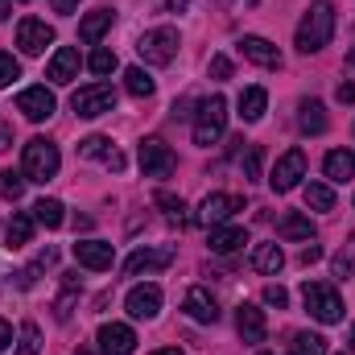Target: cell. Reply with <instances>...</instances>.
I'll return each instance as SVG.
<instances>
[{
  "mask_svg": "<svg viewBox=\"0 0 355 355\" xmlns=\"http://www.w3.org/2000/svg\"><path fill=\"white\" fill-rule=\"evenodd\" d=\"M58 166H62L58 145L46 141V137H33L25 145V153H21V174H25V182H50V178L58 174Z\"/></svg>",
  "mask_w": 355,
  "mask_h": 355,
  "instance_id": "obj_2",
  "label": "cell"
},
{
  "mask_svg": "<svg viewBox=\"0 0 355 355\" xmlns=\"http://www.w3.org/2000/svg\"><path fill=\"white\" fill-rule=\"evenodd\" d=\"M124 306H128V314H132V318L149 322V318H157V314H162V289H157V285H132V289H128V297H124Z\"/></svg>",
  "mask_w": 355,
  "mask_h": 355,
  "instance_id": "obj_12",
  "label": "cell"
},
{
  "mask_svg": "<svg viewBox=\"0 0 355 355\" xmlns=\"http://www.w3.org/2000/svg\"><path fill=\"white\" fill-rule=\"evenodd\" d=\"M302 302H306V310L318 318V322H343V297L331 289V285H322V281H306L302 285Z\"/></svg>",
  "mask_w": 355,
  "mask_h": 355,
  "instance_id": "obj_5",
  "label": "cell"
},
{
  "mask_svg": "<svg viewBox=\"0 0 355 355\" xmlns=\"http://www.w3.org/2000/svg\"><path fill=\"white\" fill-rule=\"evenodd\" d=\"M17 46H21V54L37 58V54H46V46H54V29L46 21H37V17H25L17 25Z\"/></svg>",
  "mask_w": 355,
  "mask_h": 355,
  "instance_id": "obj_9",
  "label": "cell"
},
{
  "mask_svg": "<svg viewBox=\"0 0 355 355\" xmlns=\"http://www.w3.org/2000/svg\"><path fill=\"white\" fill-rule=\"evenodd\" d=\"M174 261V248H137L128 261H124V272L128 277H141V272H157Z\"/></svg>",
  "mask_w": 355,
  "mask_h": 355,
  "instance_id": "obj_17",
  "label": "cell"
},
{
  "mask_svg": "<svg viewBox=\"0 0 355 355\" xmlns=\"http://www.w3.org/2000/svg\"><path fill=\"white\" fill-rule=\"evenodd\" d=\"M335 99H339V103H355V83H339Z\"/></svg>",
  "mask_w": 355,
  "mask_h": 355,
  "instance_id": "obj_44",
  "label": "cell"
},
{
  "mask_svg": "<svg viewBox=\"0 0 355 355\" xmlns=\"http://www.w3.org/2000/svg\"><path fill=\"white\" fill-rule=\"evenodd\" d=\"M236 331H240V339H244V343H265V335H268L265 310H261V306H252V302H244V306L236 310Z\"/></svg>",
  "mask_w": 355,
  "mask_h": 355,
  "instance_id": "obj_14",
  "label": "cell"
},
{
  "mask_svg": "<svg viewBox=\"0 0 355 355\" xmlns=\"http://www.w3.org/2000/svg\"><path fill=\"white\" fill-rule=\"evenodd\" d=\"M277 236L281 240H314V223H310V215H297V211H289L281 223H277Z\"/></svg>",
  "mask_w": 355,
  "mask_h": 355,
  "instance_id": "obj_26",
  "label": "cell"
},
{
  "mask_svg": "<svg viewBox=\"0 0 355 355\" xmlns=\"http://www.w3.org/2000/svg\"><path fill=\"white\" fill-rule=\"evenodd\" d=\"M54 107H58V99H54V91H46V87H25L17 95V112H21L25 120H33V124L50 120Z\"/></svg>",
  "mask_w": 355,
  "mask_h": 355,
  "instance_id": "obj_10",
  "label": "cell"
},
{
  "mask_svg": "<svg viewBox=\"0 0 355 355\" xmlns=\"http://www.w3.org/2000/svg\"><path fill=\"white\" fill-rule=\"evenodd\" d=\"M95 339H99V352L103 355H132L137 352V335L124 322H103Z\"/></svg>",
  "mask_w": 355,
  "mask_h": 355,
  "instance_id": "obj_13",
  "label": "cell"
},
{
  "mask_svg": "<svg viewBox=\"0 0 355 355\" xmlns=\"http://www.w3.org/2000/svg\"><path fill=\"white\" fill-rule=\"evenodd\" d=\"M33 219L42 227H62L67 223V207L58 198H42V202H33Z\"/></svg>",
  "mask_w": 355,
  "mask_h": 355,
  "instance_id": "obj_28",
  "label": "cell"
},
{
  "mask_svg": "<svg viewBox=\"0 0 355 355\" xmlns=\"http://www.w3.org/2000/svg\"><path fill=\"white\" fill-rule=\"evenodd\" d=\"M103 166H107V170H124V157H120V153H116V149H112V153H107V157H103Z\"/></svg>",
  "mask_w": 355,
  "mask_h": 355,
  "instance_id": "obj_47",
  "label": "cell"
},
{
  "mask_svg": "<svg viewBox=\"0 0 355 355\" xmlns=\"http://www.w3.org/2000/svg\"><path fill=\"white\" fill-rule=\"evenodd\" d=\"M190 107H194V99H182V103H174V120H190V116H194Z\"/></svg>",
  "mask_w": 355,
  "mask_h": 355,
  "instance_id": "obj_45",
  "label": "cell"
},
{
  "mask_svg": "<svg viewBox=\"0 0 355 355\" xmlns=\"http://www.w3.org/2000/svg\"><path fill=\"white\" fill-rule=\"evenodd\" d=\"M302 178H306V153H302V149H289V153H281V162L272 166L268 186H272L277 194H285V190H293Z\"/></svg>",
  "mask_w": 355,
  "mask_h": 355,
  "instance_id": "obj_8",
  "label": "cell"
},
{
  "mask_svg": "<svg viewBox=\"0 0 355 355\" xmlns=\"http://www.w3.org/2000/svg\"><path fill=\"white\" fill-rule=\"evenodd\" d=\"M46 79H50V83H71V79H79V50L58 46V50H54V58H50Z\"/></svg>",
  "mask_w": 355,
  "mask_h": 355,
  "instance_id": "obj_19",
  "label": "cell"
},
{
  "mask_svg": "<svg viewBox=\"0 0 355 355\" xmlns=\"http://www.w3.org/2000/svg\"><path fill=\"white\" fill-rule=\"evenodd\" d=\"M25 194V174H17V170H0V198L4 202H17Z\"/></svg>",
  "mask_w": 355,
  "mask_h": 355,
  "instance_id": "obj_33",
  "label": "cell"
},
{
  "mask_svg": "<svg viewBox=\"0 0 355 355\" xmlns=\"http://www.w3.org/2000/svg\"><path fill=\"white\" fill-rule=\"evenodd\" d=\"M75 293H79V272H62V297L54 302V318H58V322L71 318V302H75Z\"/></svg>",
  "mask_w": 355,
  "mask_h": 355,
  "instance_id": "obj_29",
  "label": "cell"
},
{
  "mask_svg": "<svg viewBox=\"0 0 355 355\" xmlns=\"http://www.w3.org/2000/svg\"><path fill=\"white\" fill-rule=\"evenodd\" d=\"M124 87H128V95H137V99H149L157 83L145 75V67H128V71H124Z\"/></svg>",
  "mask_w": 355,
  "mask_h": 355,
  "instance_id": "obj_31",
  "label": "cell"
},
{
  "mask_svg": "<svg viewBox=\"0 0 355 355\" xmlns=\"http://www.w3.org/2000/svg\"><path fill=\"white\" fill-rule=\"evenodd\" d=\"M87 67H91V75H112V71H116L120 62H116V54H112L107 46H99V50H91Z\"/></svg>",
  "mask_w": 355,
  "mask_h": 355,
  "instance_id": "obj_35",
  "label": "cell"
},
{
  "mask_svg": "<svg viewBox=\"0 0 355 355\" xmlns=\"http://www.w3.org/2000/svg\"><path fill=\"white\" fill-rule=\"evenodd\" d=\"M54 4V12H62V17H71L75 8H79V0H50Z\"/></svg>",
  "mask_w": 355,
  "mask_h": 355,
  "instance_id": "obj_46",
  "label": "cell"
},
{
  "mask_svg": "<svg viewBox=\"0 0 355 355\" xmlns=\"http://www.w3.org/2000/svg\"><path fill=\"white\" fill-rule=\"evenodd\" d=\"M153 355H186V352H178V347H157Z\"/></svg>",
  "mask_w": 355,
  "mask_h": 355,
  "instance_id": "obj_52",
  "label": "cell"
},
{
  "mask_svg": "<svg viewBox=\"0 0 355 355\" xmlns=\"http://www.w3.org/2000/svg\"><path fill=\"white\" fill-rule=\"evenodd\" d=\"M297 112H302V116H297L302 132H310V137L327 132V107H322L318 99H302V107H297Z\"/></svg>",
  "mask_w": 355,
  "mask_h": 355,
  "instance_id": "obj_27",
  "label": "cell"
},
{
  "mask_svg": "<svg viewBox=\"0 0 355 355\" xmlns=\"http://www.w3.org/2000/svg\"><path fill=\"white\" fill-rule=\"evenodd\" d=\"M248 244V232L244 227H211V252L227 257V252H240Z\"/></svg>",
  "mask_w": 355,
  "mask_h": 355,
  "instance_id": "obj_24",
  "label": "cell"
},
{
  "mask_svg": "<svg viewBox=\"0 0 355 355\" xmlns=\"http://www.w3.org/2000/svg\"><path fill=\"white\" fill-rule=\"evenodd\" d=\"M335 277H355V236H352V244H347V252H339L335 257Z\"/></svg>",
  "mask_w": 355,
  "mask_h": 355,
  "instance_id": "obj_38",
  "label": "cell"
},
{
  "mask_svg": "<svg viewBox=\"0 0 355 355\" xmlns=\"http://www.w3.org/2000/svg\"><path fill=\"white\" fill-rule=\"evenodd\" d=\"M112 21H116V12H112V8H95V12H87V17L79 21V37H83L87 46L103 42V33L112 29Z\"/></svg>",
  "mask_w": 355,
  "mask_h": 355,
  "instance_id": "obj_20",
  "label": "cell"
},
{
  "mask_svg": "<svg viewBox=\"0 0 355 355\" xmlns=\"http://www.w3.org/2000/svg\"><path fill=\"white\" fill-rule=\"evenodd\" d=\"M248 265L257 268V272H265V277H277L285 268V252H281V244H257L252 257H248Z\"/></svg>",
  "mask_w": 355,
  "mask_h": 355,
  "instance_id": "obj_22",
  "label": "cell"
},
{
  "mask_svg": "<svg viewBox=\"0 0 355 355\" xmlns=\"http://www.w3.org/2000/svg\"><path fill=\"white\" fill-rule=\"evenodd\" d=\"M322 174L331 178V182H352L355 178V153L352 149H335V153H327Z\"/></svg>",
  "mask_w": 355,
  "mask_h": 355,
  "instance_id": "obj_25",
  "label": "cell"
},
{
  "mask_svg": "<svg viewBox=\"0 0 355 355\" xmlns=\"http://www.w3.org/2000/svg\"><path fill=\"white\" fill-rule=\"evenodd\" d=\"M112 153V141L107 137H87V141H79V157H107Z\"/></svg>",
  "mask_w": 355,
  "mask_h": 355,
  "instance_id": "obj_36",
  "label": "cell"
},
{
  "mask_svg": "<svg viewBox=\"0 0 355 355\" xmlns=\"http://www.w3.org/2000/svg\"><path fill=\"white\" fill-rule=\"evenodd\" d=\"M12 79H21V67H17L12 54H0V87H8Z\"/></svg>",
  "mask_w": 355,
  "mask_h": 355,
  "instance_id": "obj_40",
  "label": "cell"
},
{
  "mask_svg": "<svg viewBox=\"0 0 355 355\" xmlns=\"http://www.w3.org/2000/svg\"><path fill=\"white\" fill-rule=\"evenodd\" d=\"M178 46H182L178 29L162 25V29H149V33H141V42H137V54H141L149 67H170V62L178 58Z\"/></svg>",
  "mask_w": 355,
  "mask_h": 355,
  "instance_id": "obj_4",
  "label": "cell"
},
{
  "mask_svg": "<svg viewBox=\"0 0 355 355\" xmlns=\"http://www.w3.org/2000/svg\"><path fill=\"white\" fill-rule=\"evenodd\" d=\"M265 302L277 306V310H285V306H289V293H285L281 285H265Z\"/></svg>",
  "mask_w": 355,
  "mask_h": 355,
  "instance_id": "obj_42",
  "label": "cell"
},
{
  "mask_svg": "<svg viewBox=\"0 0 355 355\" xmlns=\"http://www.w3.org/2000/svg\"><path fill=\"white\" fill-rule=\"evenodd\" d=\"M347 62H352V67H355V50H352V54H347Z\"/></svg>",
  "mask_w": 355,
  "mask_h": 355,
  "instance_id": "obj_54",
  "label": "cell"
},
{
  "mask_svg": "<svg viewBox=\"0 0 355 355\" xmlns=\"http://www.w3.org/2000/svg\"><path fill=\"white\" fill-rule=\"evenodd\" d=\"M261 355H272V352H261Z\"/></svg>",
  "mask_w": 355,
  "mask_h": 355,
  "instance_id": "obj_55",
  "label": "cell"
},
{
  "mask_svg": "<svg viewBox=\"0 0 355 355\" xmlns=\"http://www.w3.org/2000/svg\"><path fill=\"white\" fill-rule=\"evenodd\" d=\"M12 145V128L8 124H0V149H8Z\"/></svg>",
  "mask_w": 355,
  "mask_h": 355,
  "instance_id": "obj_49",
  "label": "cell"
},
{
  "mask_svg": "<svg viewBox=\"0 0 355 355\" xmlns=\"http://www.w3.org/2000/svg\"><path fill=\"white\" fill-rule=\"evenodd\" d=\"M306 207H310V211H331V207H335V190H331L327 182H310V186H306Z\"/></svg>",
  "mask_w": 355,
  "mask_h": 355,
  "instance_id": "obj_32",
  "label": "cell"
},
{
  "mask_svg": "<svg viewBox=\"0 0 355 355\" xmlns=\"http://www.w3.org/2000/svg\"><path fill=\"white\" fill-rule=\"evenodd\" d=\"M347 343H352V352H355V327H352V339H347Z\"/></svg>",
  "mask_w": 355,
  "mask_h": 355,
  "instance_id": "obj_53",
  "label": "cell"
},
{
  "mask_svg": "<svg viewBox=\"0 0 355 355\" xmlns=\"http://www.w3.org/2000/svg\"><path fill=\"white\" fill-rule=\"evenodd\" d=\"M207 71H211V79H219V83H223V79H232V58H223V54H215Z\"/></svg>",
  "mask_w": 355,
  "mask_h": 355,
  "instance_id": "obj_41",
  "label": "cell"
},
{
  "mask_svg": "<svg viewBox=\"0 0 355 355\" xmlns=\"http://www.w3.org/2000/svg\"><path fill=\"white\" fill-rule=\"evenodd\" d=\"M157 207H162L174 223H182V219H186V202H182V198H174L170 190H157Z\"/></svg>",
  "mask_w": 355,
  "mask_h": 355,
  "instance_id": "obj_37",
  "label": "cell"
},
{
  "mask_svg": "<svg viewBox=\"0 0 355 355\" xmlns=\"http://www.w3.org/2000/svg\"><path fill=\"white\" fill-rule=\"evenodd\" d=\"M137 162H141V174L145 178H170L178 166L174 149L162 141V137H145L141 149H137Z\"/></svg>",
  "mask_w": 355,
  "mask_h": 355,
  "instance_id": "obj_6",
  "label": "cell"
},
{
  "mask_svg": "<svg viewBox=\"0 0 355 355\" xmlns=\"http://www.w3.org/2000/svg\"><path fill=\"white\" fill-rule=\"evenodd\" d=\"M240 54L257 67H281V50L268 42V37H257V33H244L240 37Z\"/></svg>",
  "mask_w": 355,
  "mask_h": 355,
  "instance_id": "obj_18",
  "label": "cell"
},
{
  "mask_svg": "<svg viewBox=\"0 0 355 355\" xmlns=\"http://www.w3.org/2000/svg\"><path fill=\"white\" fill-rule=\"evenodd\" d=\"M71 107H75V116H83V120L107 116V112L116 107V87H112V83H91V87H79V91H75V99H71Z\"/></svg>",
  "mask_w": 355,
  "mask_h": 355,
  "instance_id": "obj_7",
  "label": "cell"
},
{
  "mask_svg": "<svg viewBox=\"0 0 355 355\" xmlns=\"http://www.w3.org/2000/svg\"><path fill=\"white\" fill-rule=\"evenodd\" d=\"M236 211H244V198H240V194H207V198H202V211H198V223L223 227Z\"/></svg>",
  "mask_w": 355,
  "mask_h": 355,
  "instance_id": "obj_11",
  "label": "cell"
},
{
  "mask_svg": "<svg viewBox=\"0 0 355 355\" xmlns=\"http://www.w3.org/2000/svg\"><path fill=\"white\" fill-rule=\"evenodd\" d=\"M8 12H12V0H0V21H8Z\"/></svg>",
  "mask_w": 355,
  "mask_h": 355,
  "instance_id": "obj_50",
  "label": "cell"
},
{
  "mask_svg": "<svg viewBox=\"0 0 355 355\" xmlns=\"http://www.w3.org/2000/svg\"><path fill=\"white\" fill-rule=\"evenodd\" d=\"M182 310H186L194 322H219V302H215V297H211V289H202V285L186 289Z\"/></svg>",
  "mask_w": 355,
  "mask_h": 355,
  "instance_id": "obj_15",
  "label": "cell"
},
{
  "mask_svg": "<svg viewBox=\"0 0 355 355\" xmlns=\"http://www.w3.org/2000/svg\"><path fill=\"white\" fill-rule=\"evenodd\" d=\"M223 128H227V99H223V95L202 99V103H198V116H194V145L211 149V145L223 137Z\"/></svg>",
  "mask_w": 355,
  "mask_h": 355,
  "instance_id": "obj_3",
  "label": "cell"
},
{
  "mask_svg": "<svg viewBox=\"0 0 355 355\" xmlns=\"http://www.w3.org/2000/svg\"><path fill=\"white\" fill-rule=\"evenodd\" d=\"M314 261H322V248L318 244H306L302 248V265H314Z\"/></svg>",
  "mask_w": 355,
  "mask_h": 355,
  "instance_id": "obj_43",
  "label": "cell"
},
{
  "mask_svg": "<svg viewBox=\"0 0 355 355\" xmlns=\"http://www.w3.org/2000/svg\"><path fill=\"white\" fill-rule=\"evenodd\" d=\"M261 145H248V153H244V178L252 182V178H261Z\"/></svg>",
  "mask_w": 355,
  "mask_h": 355,
  "instance_id": "obj_39",
  "label": "cell"
},
{
  "mask_svg": "<svg viewBox=\"0 0 355 355\" xmlns=\"http://www.w3.org/2000/svg\"><path fill=\"white\" fill-rule=\"evenodd\" d=\"M236 107H240V120H244V124H257L268 107V91L265 87H244L240 99H236Z\"/></svg>",
  "mask_w": 355,
  "mask_h": 355,
  "instance_id": "obj_21",
  "label": "cell"
},
{
  "mask_svg": "<svg viewBox=\"0 0 355 355\" xmlns=\"http://www.w3.org/2000/svg\"><path fill=\"white\" fill-rule=\"evenodd\" d=\"M248 4H257V0H248Z\"/></svg>",
  "mask_w": 355,
  "mask_h": 355,
  "instance_id": "obj_56",
  "label": "cell"
},
{
  "mask_svg": "<svg viewBox=\"0 0 355 355\" xmlns=\"http://www.w3.org/2000/svg\"><path fill=\"white\" fill-rule=\"evenodd\" d=\"M186 4H190V0H170L166 8H170V12H178V8H186Z\"/></svg>",
  "mask_w": 355,
  "mask_h": 355,
  "instance_id": "obj_51",
  "label": "cell"
},
{
  "mask_svg": "<svg viewBox=\"0 0 355 355\" xmlns=\"http://www.w3.org/2000/svg\"><path fill=\"white\" fill-rule=\"evenodd\" d=\"M42 352V331H37V322H25L21 327V339H17V352L12 355H37Z\"/></svg>",
  "mask_w": 355,
  "mask_h": 355,
  "instance_id": "obj_34",
  "label": "cell"
},
{
  "mask_svg": "<svg viewBox=\"0 0 355 355\" xmlns=\"http://www.w3.org/2000/svg\"><path fill=\"white\" fill-rule=\"evenodd\" d=\"M8 343H12V327H8V322H4V318H0V352H4V347H8Z\"/></svg>",
  "mask_w": 355,
  "mask_h": 355,
  "instance_id": "obj_48",
  "label": "cell"
},
{
  "mask_svg": "<svg viewBox=\"0 0 355 355\" xmlns=\"http://www.w3.org/2000/svg\"><path fill=\"white\" fill-rule=\"evenodd\" d=\"M75 261L83 268H91V272H103V268H112V261H116V248L103 244V240H79L75 244Z\"/></svg>",
  "mask_w": 355,
  "mask_h": 355,
  "instance_id": "obj_16",
  "label": "cell"
},
{
  "mask_svg": "<svg viewBox=\"0 0 355 355\" xmlns=\"http://www.w3.org/2000/svg\"><path fill=\"white\" fill-rule=\"evenodd\" d=\"M33 215H25V211H17L12 219H8V227H4V248H25L29 240H33Z\"/></svg>",
  "mask_w": 355,
  "mask_h": 355,
  "instance_id": "obj_23",
  "label": "cell"
},
{
  "mask_svg": "<svg viewBox=\"0 0 355 355\" xmlns=\"http://www.w3.org/2000/svg\"><path fill=\"white\" fill-rule=\"evenodd\" d=\"M331 37H335V4L331 0H314L310 12L297 25V50L302 54H318L322 46H331Z\"/></svg>",
  "mask_w": 355,
  "mask_h": 355,
  "instance_id": "obj_1",
  "label": "cell"
},
{
  "mask_svg": "<svg viewBox=\"0 0 355 355\" xmlns=\"http://www.w3.org/2000/svg\"><path fill=\"white\" fill-rule=\"evenodd\" d=\"M289 355H327V339L314 331H297L289 343Z\"/></svg>",
  "mask_w": 355,
  "mask_h": 355,
  "instance_id": "obj_30",
  "label": "cell"
}]
</instances>
